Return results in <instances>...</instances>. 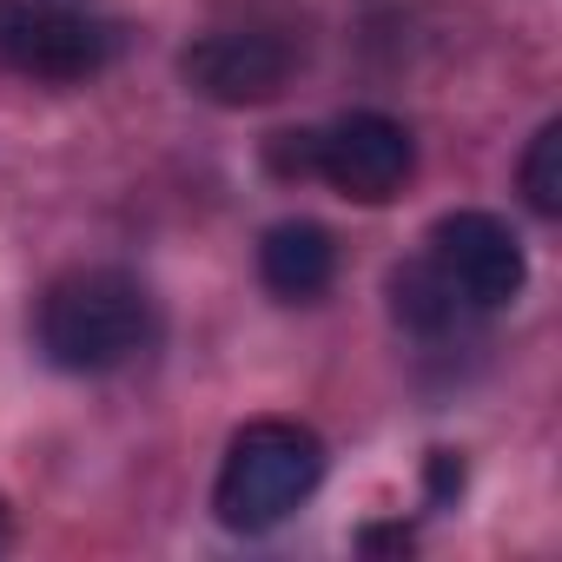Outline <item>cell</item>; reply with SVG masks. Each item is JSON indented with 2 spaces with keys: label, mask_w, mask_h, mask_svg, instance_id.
<instances>
[{
  "label": "cell",
  "mask_w": 562,
  "mask_h": 562,
  "mask_svg": "<svg viewBox=\"0 0 562 562\" xmlns=\"http://www.w3.org/2000/svg\"><path fill=\"white\" fill-rule=\"evenodd\" d=\"M278 179H325L351 205H391L417 172V139L391 113H338L331 126H299L265 139Z\"/></svg>",
  "instance_id": "7a4b0ae2"
},
{
  "label": "cell",
  "mask_w": 562,
  "mask_h": 562,
  "mask_svg": "<svg viewBox=\"0 0 562 562\" xmlns=\"http://www.w3.org/2000/svg\"><path fill=\"white\" fill-rule=\"evenodd\" d=\"M34 338L47 351L54 371L74 378H106L120 364H133L139 351H153L159 338V312L146 299V285L120 265H80L41 292L34 312Z\"/></svg>",
  "instance_id": "6da1fadb"
},
{
  "label": "cell",
  "mask_w": 562,
  "mask_h": 562,
  "mask_svg": "<svg viewBox=\"0 0 562 562\" xmlns=\"http://www.w3.org/2000/svg\"><path fill=\"white\" fill-rule=\"evenodd\" d=\"M126 54V27L87 0H0V67L34 87H87Z\"/></svg>",
  "instance_id": "277c9868"
},
{
  "label": "cell",
  "mask_w": 562,
  "mask_h": 562,
  "mask_svg": "<svg viewBox=\"0 0 562 562\" xmlns=\"http://www.w3.org/2000/svg\"><path fill=\"white\" fill-rule=\"evenodd\" d=\"M0 542H8V503H0Z\"/></svg>",
  "instance_id": "8fae6325"
},
{
  "label": "cell",
  "mask_w": 562,
  "mask_h": 562,
  "mask_svg": "<svg viewBox=\"0 0 562 562\" xmlns=\"http://www.w3.org/2000/svg\"><path fill=\"white\" fill-rule=\"evenodd\" d=\"M391 312H397V325H411L417 338H443V331H457L470 312L437 285V271L424 265V258H411V265H397L391 271Z\"/></svg>",
  "instance_id": "ba28073f"
},
{
  "label": "cell",
  "mask_w": 562,
  "mask_h": 562,
  "mask_svg": "<svg viewBox=\"0 0 562 562\" xmlns=\"http://www.w3.org/2000/svg\"><path fill=\"white\" fill-rule=\"evenodd\" d=\"M292 67H299V47L271 27H218L179 54L186 87L212 106H265L285 93Z\"/></svg>",
  "instance_id": "8992f818"
},
{
  "label": "cell",
  "mask_w": 562,
  "mask_h": 562,
  "mask_svg": "<svg viewBox=\"0 0 562 562\" xmlns=\"http://www.w3.org/2000/svg\"><path fill=\"white\" fill-rule=\"evenodd\" d=\"M424 265L437 271V285L470 312V318H490L503 305L522 299L529 285V258H522V238L496 218V212H443L424 238Z\"/></svg>",
  "instance_id": "5b68a950"
},
{
  "label": "cell",
  "mask_w": 562,
  "mask_h": 562,
  "mask_svg": "<svg viewBox=\"0 0 562 562\" xmlns=\"http://www.w3.org/2000/svg\"><path fill=\"white\" fill-rule=\"evenodd\" d=\"M325 483V437L299 417H258L225 443L212 509L232 536L278 529L312 490Z\"/></svg>",
  "instance_id": "3957f363"
},
{
  "label": "cell",
  "mask_w": 562,
  "mask_h": 562,
  "mask_svg": "<svg viewBox=\"0 0 562 562\" xmlns=\"http://www.w3.org/2000/svg\"><path fill=\"white\" fill-rule=\"evenodd\" d=\"M258 278H265L271 299L312 305L318 292H331V278H338V238L318 218H278L258 238Z\"/></svg>",
  "instance_id": "52a82bcc"
},
{
  "label": "cell",
  "mask_w": 562,
  "mask_h": 562,
  "mask_svg": "<svg viewBox=\"0 0 562 562\" xmlns=\"http://www.w3.org/2000/svg\"><path fill=\"white\" fill-rule=\"evenodd\" d=\"M430 490H437V496H457V490H463V463H457L450 450L430 457Z\"/></svg>",
  "instance_id": "30bf717a"
},
{
  "label": "cell",
  "mask_w": 562,
  "mask_h": 562,
  "mask_svg": "<svg viewBox=\"0 0 562 562\" xmlns=\"http://www.w3.org/2000/svg\"><path fill=\"white\" fill-rule=\"evenodd\" d=\"M516 186H522L536 218H562V120L536 126V139H529V153L516 166Z\"/></svg>",
  "instance_id": "9c48e42d"
}]
</instances>
